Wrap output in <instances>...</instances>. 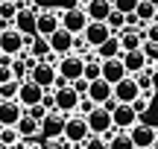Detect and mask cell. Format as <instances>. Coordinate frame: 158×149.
Segmentation results:
<instances>
[{"label":"cell","mask_w":158,"mask_h":149,"mask_svg":"<svg viewBox=\"0 0 158 149\" xmlns=\"http://www.w3.org/2000/svg\"><path fill=\"white\" fill-rule=\"evenodd\" d=\"M91 138H94V135H91V129H88V120L79 117V114H70L68 117V126H64V140H68V146L82 149Z\"/></svg>","instance_id":"obj_1"},{"label":"cell","mask_w":158,"mask_h":149,"mask_svg":"<svg viewBox=\"0 0 158 149\" xmlns=\"http://www.w3.org/2000/svg\"><path fill=\"white\" fill-rule=\"evenodd\" d=\"M91 18L88 12L82 9V6H70V9H62V29H68V32L73 35H82L85 29H88Z\"/></svg>","instance_id":"obj_2"},{"label":"cell","mask_w":158,"mask_h":149,"mask_svg":"<svg viewBox=\"0 0 158 149\" xmlns=\"http://www.w3.org/2000/svg\"><path fill=\"white\" fill-rule=\"evenodd\" d=\"M27 35H21L15 26L12 29H3V35H0V53L3 56H9V58H18L23 50H27Z\"/></svg>","instance_id":"obj_3"},{"label":"cell","mask_w":158,"mask_h":149,"mask_svg":"<svg viewBox=\"0 0 158 149\" xmlns=\"http://www.w3.org/2000/svg\"><path fill=\"white\" fill-rule=\"evenodd\" d=\"M85 62H88V58H85V56H76V53L62 56V58H59V76H62V79H68L70 85H73L76 79H82V73H85Z\"/></svg>","instance_id":"obj_4"},{"label":"cell","mask_w":158,"mask_h":149,"mask_svg":"<svg viewBox=\"0 0 158 149\" xmlns=\"http://www.w3.org/2000/svg\"><path fill=\"white\" fill-rule=\"evenodd\" d=\"M79 103H82V94H79L73 85L59 88V91H56V111H59V114H64V117L76 114V111H79Z\"/></svg>","instance_id":"obj_5"},{"label":"cell","mask_w":158,"mask_h":149,"mask_svg":"<svg viewBox=\"0 0 158 149\" xmlns=\"http://www.w3.org/2000/svg\"><path fill=\"white\" fill-rule=\"evenodd\" d=\"M111 120H114V129L117 132H129V129H135L138 123H141V114H138L132 105H114L111 108Z\"/></svg>","instance_id":"obj_6"},{"label":"cell","mask_w":158,"mask_h":149,"mask_svg":"<svg viewBox=\"0 0 158 149\" xmlns=\"http://www.w3.org/2000/svg\"><path fill=\"white\" fill-rule=\"evenodd\" d=\"M59 29H62V9H41L38 12V35L50 38Z\"/></svg>","instance_id":"obj_7"},{"label":"cell","mask_w":158,"mask_h":149,"mask_svg":"<svg viewBox=\"0 0 158 149\" xmlns=\"http://www.w3.org/2000/svg\"><path fill=\"white\" fill-rule=\"evenodd\" d=\"M44 88L41 85H35L32 79H23L21 82V91H18V103L23 105V111L27 108H32V105H41V99H44Z\"/></svg>","instance_id":"obj_8"},{"label":"cell","mask_w":158,"mask_h":149,"mask_svg":"<svg viewBox=\"0 0 158 149\" xmlns=\"http://www.w3.org/2000/svg\"><path fill=\"white\" fill-rule=\"evenodd\" d=\"M138 97H141V85L135 82V76H126L123 82H117V85H114V103L132 105Z\"/></svg>","instance_id":"obj_9"},{"label":"cell","mask_w":158,"mask_h":149,"mask_svg":"<svg viewBox=\"0 0 158 149\" xmlns=\"http://www.w3.org/2000/svg\"><path fill=\"white\" fill-rule=\"evenodd\" d=\"M129 138L135 140L138 149H152L155 140H158V129L149 126V123H138L135 129H129Z\"/></svg>","instance_id":"obj_10"},{"label":"cell","mask_w":158,"mask_h":149,"mask_svg":"<svg viewBox=\"0 0 158 149\" xmlns=\"http://www.w3.org/2000/svg\"><path fill=\"white\" fill-rule=\"evenodd\" d=\"M111 35H114V32H111V26H108V23H102V21H91V23H88V29L82 32V38L88 41L91 50H97V47H100L102 41H108Z\"/></svg>","instance_id":"obj_11"},{"label":"cell","mask_w":158,"mask_h":149,"mask_svg":"<svg viewBox=\"0 0 158 149\" xmlns=\"http://www.w3.org/2000/svg\"><path fill=\"white\" fill-rule=\"evenodd\" d=\"M23 114H27V111H23V105L18 103V99H12V103H3V99H0V126L3 129H15Z\"/></svg>","instance_id":"obj_12"},{"label":"cell","mask_w":158,"mask_h":149,"mask_svg":"<svg viewBox=\"0 0 158 149\" xmlns=\"http://www.w3.org/2000/svg\"><path fill=\"white\" fill-rule=\"evenodd\" d=\"M85 97H88L94 105H106V103L114 99V85H108L106 79H97V82L88 85V94H85Z\"/></svg>","instance_id":"obj_13"},{"label":"cell","mask_w":158,"mask_h":149,"mask_svg":"<svg viewBox=\"0 0 158 149\" xmlns=\"http://www.w3.org/2000/svg\"><path fill=\"white\" fill-rule=\"evenodd\" d=\"M15 29L21 35H27V38H32V35H38V12L32 9H21L15 18Z\"/></svg>","instance_id":"obj_14"},{"label":"cell","mask_w":158,"mask_h":149,"mask_svg":"<svg viewBox=\"0 0 158 149\" xmlns=\"http://www.w3.org/2000/svg\"><path fill=\"white\" fill-rule=\"evenodd\" d=\"M73 44H76V35L68 32V29H59V32L50 35V47L56 56H70L73 53Z\"/></svg>","instance_id":"obj_15"},{"label":"cell","mask_w":158,"mask_h":149,"mask_svg":"<svg viewBox=\"0 0 158 149\" xmlns=\"http://www.w3.org/2000/svg\"><path fill=\"white\" fill-rule=\"evenodd\" d=\"M126 76H129V70H126L123 58H108V62H102V79H106L108 85H117Z\"/></svg>","instance_id":"obj_16"},{"label":"cell","mask_w":158,"mask_h":149,"mask_svg":"<svg viewBox=\"0 0 158 149\" xmlns=\"http://www.w3.org/2000/svg\"><path fill=\"white\" fill-rule=\"evenodd\" d=\"M64 126H68V117L59 111H50L47 120L41 123V132H44V138H64Z\"/></svg>","instance_id":"obj_17"},{"label":"cell","mask_w":158,"mask_h":149,"mask_svg":"<svg viewBox=\"0 0 158 149\" xmlns=\"http://www.w3.org/2000/svg\"><path fill=\"white\" fill-rule=\"evenodd\" d=\"M94 56L100 58V62H108V58H120V56H123V47H120V35H111L108 41H102V44L94 50Z\"/></svg>","instance_id":"obj_18"},{"label":"cell","mask_w":158,"mask_h":149,"mask_svg":"<svg viewBox=\"0 0 158 149\" xmlns=\"http://www.w3.org/2000/svg\"><path fill=\"white\" fill-rule=\"evenodd\" d=\"M120 35V47L123 53H135V50H143V29H123Z\"/></svg>","instance_id":"obj_19"},{"label":"cell","mask_w":158,"mask_h":149,"mask_svg":"<svg viewBox=\"0 0 158 149\" xmlns=\"http://www.w3.org/2000/svg\"><path fill=\"white\" fill-rule=\"evenodd\" d=\"M123 64H126V70H129V76H138L141 70H147V64H149V58H147V53L143 50H135V53H123Z\"/></svg>","instance_id":"obj_20"},{"label":"cell","mask_w":158,"mask_h":149,"mask_svg":"<svg viewBox=\"0 0 158 149\" xmlns=\"http://www.w3.org/2000/svg\"><path fill=\"white\" fill-rule=\"evenodd\" d=\"M85 12H88L91 21H102V23H106L108 15L114 12V6H111V0H91V3L85 6Z\"/></svg>","instance_id":"obj_21"},{"label":"cell","mask_w":158,"mask_h":149,"mask_svg":"<svg viewBox=\"0 0 158 149\" xmlns=\"http://www.w3.org/2000/svg\"><path fill=\"white\" fill-rule=\"evenodd\" d=\"M27 50H29V56H32V58L44 62V58H47V56L53 53V47H50V38H41V35H32V38L27 41Z\"/></svg>","instance_id":"obj_22"},{"label":"cell","mask_w":158,"mask_h":149,"mask_svg":"<svg viewBox=\"0 0 158 149\" xmlns=\"http://www.w3.org/2000/svg\"><path fill=\"white\" fill-rule=\"evenodd\" d=\"M15 129L21 132V138H23V140H29L32 135H38V132H41V123H38V120H32L29 114H23V117H21V123H18Z\"/></svg>","instance_id":"obj_23"},{"label":"cell","mask_w":158,"mask_h":149,"mask_svg":"<svg viewBox=\"0 0 158 149\" xmlns=\"http://www.w3.org/2000/svg\"><path fill=\"white\" fill-rule=\"evenodd\" d=\"M135 15H138V21H141L143 26H147V23H152V21H158V9L149 3V0H141V3H138Z\"/></svg>","instance_id":"obj_24"},{"label":"cell","mask_w":158,"mask_h":149,"mask_svg":"<svg viewBox=\"0 0 158 149\" xmlns=\"http://www.w3.org/2000/svg\"><path fill=\"white\" fill-rule=\"evenodd\" d=\"M82 79L85 82H97V79H102V62L97 56H91L88 62H85V73H82Z\"/></svg>","instance_id":"obj_25"},{"label":"cell","mask_w":158,"mask_h":149,"mask_svg":"<svg viewBox=\"0 0 158 149\" xmlns=\"http://www.w3.org/2000/svg\"><path fill=\"white\" fill-rule=\"evenodd\" d=\"M108 149H138V146H135V140L129 138V132H117L108 140Z\"/></svg>","instance_id":"obj_26"},{"label":"cell","mask_w":158,"mask_h":149,"mask_svg":"<svg viewBox=\"0 0 158 149\" xmlns=\"http://www.w3.org/2000/svg\"><path fill=\"white\" fill-rule=\"evenodd\" d=\"M18 91H21V82H6V85H0V99L3 103H12V99H18Z\"/></svg>","instance_id":"obj_27"},{"label":"cell","mask_w":158,"mask_h":149,"mask_svg":"<svg viewBox=\"0 0 158 149\" xmlns=\"http://www.w3.org/2000/svg\"><path fill=\"white\" fill-rule=\"evenodd\" d=\"M108 26H111V32L114 35H117V32H123V29H126V15H123V12H117V9H114L111 12V15H108Z\"/></svg>","instance_id":"obj_28"},{"label":"cell","mask_w":158,"mask_h":149,"mask_svg":"<svg viewBox=\"0 0 158 149\" xmlns=\"http://www.w3.org/2000/svg\"><path fill=\"white\" fill-rule=\"evenodd\" d=\"M138 3H141V0H111V6L117 12H123V15H135Z\"/></svg>","instance_id":"obj_29"},{"label":"cell","mask_w":158,"mask_h":149,"mask_svg":"<svg viewBox=\"0 0 158 149\" xmlns=\"http://www.w3.org/2000/svg\"><path fill=\"white\" fill-rule=\"evenodd\" d=\"M0 140H3L6 146H18V140H21V132H18V129H3V132H0Z\"/></svg>","instance_id":"obj_30"},{"label":"cell","mask_w":158,"mask_h":149,"mask_svg":"<svg viewBox=\"0 0 158 149\" xmlns=\"http://www.w3.org/2000/svg\"><path fill=\"white\" fill-rule=\"evenodd\" d=\"M27 114L32 117V120H38V123H44V120H47V114H50V111H47L44 105H32V108H27Z\"/></svg>","instance_id":"obj_31"},{"label":"cell","mask_w":158,"mask_h":149,"mask_svg":"<svg viewBox=\"0 0 158 149\" xmlns=\"http://www.w3.org/2000/svg\"><path fill=\"white\" fill-rule=\"evenodd\" d=\"M143 41H155V44H158V21H152V23L143 26Z\"/></svg>","instance_id":"obj_32"},{"label":"cell","mask_w":158,"mask_h":149,"mask_svg":"<svg viewBox=\"0 0 158 149\" xmlns=\"http://www.w3.org/2000/svg\"><path fill=\"white\" fill-rule=\"evenodd\" d=\"M41 149H68V140L64 138H47L41 143Z\"/></svg>","instance_id":"obj_33"},{"label":"cell","mask_w":158,"mask_h":149,"mask_svg":"<svg viewBox=\"0 0 158 149\" xmlns=\"http://www.w3.org/2000/svg\"><path fill=\"white\" fill-rule=\"evenodd\" d=\"M6 82H15V70H12V64H0V85H6Z\"/></svg>","instance_id":"obj_34"},{"label":"cell","mask_w":158,"mask_h":149,"mask_svg":"<svg viewBox=\"0 0 158 149\" xmlns=\"http://www.w3.org/2000/svg\"><path fill=\"white\" fill-rule=\"evenodd\" d=\"M94 108H97V105L91 103L88 97H82V103H79V111H76V114H79V117H88V114H91V111H94Z\"/></svg>","instance_id":"obj_35"},{"label":"cell","mask_w":158,"mask_h":149,"mask_svg":"<svg viewBox=\"0 0 158 149\" xmlns=\"http://www.w3.org/2000/svg\"><path fill=\"white\" fill-rule=\"evenodd\" d=\"M41 105H44L47 111H56V91H47L44 99H41Z\"/></svg>","instance_id":"obj_36"},{"label":"cell","mask_w":158,"mask_h":149,"mask_svg":"<svg viewBox=\"0 0 158 149\" xmlns=\"http://www.w3.org/2000/svg\"><path fill=\"white\" fill-rule=\"evenodd\" d=\"M149 105H152V103H149V99H147V97H138V99H135V103H132V108H135V111H138V114H143V111H147V108H149Z\"/></svg>","instance_id":"obj_37"},{"label":"cell","mask_w":158,"mask_h":149,"mask_svg":"<svg viewBox=\"0 0 158 149\" xmlns=\"http://www.w3.org/2000/svg\"><path fill=\"white\" fill-rule=\"evenodd\" d=\"M82 149H108V143H106L102 138H91V140H88V143H85Z\"/></svg>","instance_id":"obj_38"},{"label":"cell","mask_w":158,"mask_h":149,"mask_svg":"<svg viewBox=\"0 0 158 149\" xmlns=\"http://www.w3.org/2000/svg\"><path fill=\"white\" fill-rule=\"evenodd\" d=\"M88 85H91V82H85V79H76V82H73V88H76L79 94H82V97L88 94Z\"/></svg>","instance_id":"obj_39"},{"label":"cell","mask_w":158,"mask_h":149,"mask_svg":"<svg viewBox=\"0 0 158 149\" xmlns=\"http://www.w3.org/2000/svg\"><path fill=\"white\" fill-rule=\"evenodd\" d=\"M88 3H91V0H76V6H82V9H85Z\"/></svg>","instance_id":"obj_40"},{"label":"cell","mask_w":158,"mask_h":149,"mask_svg":"<svg viewBox=\"0 0 158 149\" xmlns=\"http://www.w3.org/2000/svg\"><path fill=\"white\" fill-rule=\"evenodd\" d=\"M0 149H12V146H6V143H3V140H0Z\"/></svg>","instance_id":"obj_41"},{"label":"cell","mask_w":158,"mask_h":149,"mask_svg":"<svg viewBox=\"0 0 158 149\" xmlns=\"http://www.w3.org/2000/svg\"><path fill=\"white\" fill-rule=\"evenodd\" d=\"M3 3H21V0H3Z\"/></svg>","instance_id":"obj_42"},{"label":"cell","mask_w":158,"mask_h":149,"mask_svg":"<svg viewBox=\"0 0 158 149\" xmlns=\"http://www.w3.org/2000/svg\"><path fill=\"white\" fill-rule=\"evenodd\" d=\"M149 3H152V6H155V9H158V0H149Z\"/></svg>","instance_id":"obj_43"},{"label":"cell","mask_w":158,"mask_h":149,"mask_svg":"<svg viewBox=\"0 0 158 149\" xmlns=\"http://www.w3.org/2000/svg\"><path fill=\"white\" fill-rule=\"evenodd\" d=\"M152 149H158V140H155V146H152Z\"/></svg>","instance_id":"obj_44"},{"label":"cell","mask_w":158,"mask_h":149,"mask_svg":"<svg viewBox=\"0 0 158 149\" xmlns=\"http://www.w3.org/2000/svg\"><path fill=\"white\" fill-rule=\"evenodd\" d=\"M0 35H3V26H0Z\"/></svg>","instance_id":"obj_45"},{"label":"cell","mask_w":158,"mask_h":149,"mask_svg":"<svg viewBox=\"0 0 158 149\" xmlns=\"http://www.w3.org/2000/svg\"><path fill=\"white\" fill-rule=\"evenodd\" d=\"M0 132H3V126H0Z\"/></svg>","instance_id":"obj_46"},{"label":"cell","mask_w":158,"mask_h":149,"mask_svg":"<svg viewBox=\"0 0 158 149\" xmlns=\"http://www.w3.org/2000/svg\"><path fill=\"white\" fill-rule=\"evenodd\" d=\"M68 149H73V146H68Z\"/></svg>","instance_id":"obj_47"},{"label":"cell","mask_w":158,"mask_h":149,"mask_svg":"<svg viewBox=\"0 0 158 149\" xmlns=\"http://www.w3.org/2000/svg\"><path fill=\"white\" fill-rule=\"evenodd\" d=\"M0 3H3V0H0Z\"/></svg>","instance_id":"obj_48"}]
</instances>
